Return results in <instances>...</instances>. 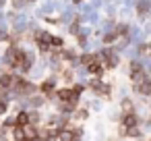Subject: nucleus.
I'll return each mask as SVG.
<instances>
[{
  "label": "nucleus",
  "mask_w": 151,
  "mask_h": 141,
  "mask_svg": "<svg viewBox=\"0 0 151 141\" xmlns=\"http://www.w3.org/2000/svg\"><path fill=\"white\" fill-rule=\"evenodd\" d=\"M9 62L13 64V67H21V69H27V54L23 52V50H19V48H11L9 50Z\"/></svg>",
  "instance_id": "nucleus-1"
},
{
  "label": "nucleus",
  "mask_w": 151,
  "mask_h": 141,
  "mask_svg": "<svg viewBox=\"0 0 151 141\" xmlns=\"http://www.w3.org/2000/svg\"><path fill=\"white\" fill-rule=\"evenodd\" d=\"M79 93H81V87H70V89L58 91V98H60L64 104H68V102H75V100L79 98Z\"/></svg>",
  "instance_id": "nucleus-2"
},
{
  "label": "nucleus",
  "mask_w": 151,
  "mask_h": 141,
  "mask_svg": "<svg viewBox=\"0 0 151 141\" xmlns=\"http://www.w3.org/2000/svg\"><path fill=\"white\" fill-rule=\"evenodd\" d=\"M137 122H139V118H137L132 112L124 114V116H122V129H124V133H126L128 129H134V127H137Z\"/></svg>",
  "instance_id": "nucleus-3"
},
{
  "label": "nucleus",
  "mask_w": 151,
  "mask_h": 141,
  "mask_svg": "<svg viewBox=\"0 0 151 141\" xmlns=\"http://www.w3.org/2000/svg\"><path fill=\"white\" fill-rule=\"evenodd\" d=\"M79 137H81V131H73V129L60 131V141H79Z\"/></svg>",
  "instance_id": "nucleus-4"
},
{
  "label": "nucleus",
  "mask_w": 151,
  "mask_h": 141,
  "mask_svg": "<svg viewBox=\"0 0 151 141\" xmlns=\"http://www.w3.org/2000/svg\"><path fill=\"white\" fill-rule=\"evenodd\" d=\"M35 42H37V46L46 52V50H50V44H52V38L50 35H44V33H37L35 35Z\"/></svg>",
  "instance_id": "nucleus-5"
},
{
  "label": "nucleus",
  "mask_w": 151,
  "mask_h": 141,
  "mask_svg": "<svg viewBox=\"0 0 151 141\" xmlns=\"http://www.w3.org/2000/svg\"><path fill=\"white\" fill-rule=\"evenodd\" d=\"M101 58L106 60V67H108V69H112V67H116V64H118V56H116V54H112L110 50H106V52L101 54Z\"/></svg>",
  "instance_id": "nucleus-6"
},
{
  "label": "nucleus",
  "mask_w": 151,
  "mask_h": 141,
  "mask_svg": "<svg viewBox=\"0 0 151 141\" xmlns=\"http://www.w3.org/2000/svg\"><path fill=\"white\" fill-rule=\"evenodd\" d=\"M134 89H137L139 93H143V95H151V79H145L143 83L134 85Z\"/></svg>",
  "instance_id": "nucleus-7"
},
{
  "label": "nucleus",
  "mask_w": 151,
  "mask_h": 141,
  "mask_svg": "<svg viewBox=\"0 0 151 141\" xmlns=\"http://www.w3.org/2000/svg\"><path fill=\"white\" fill-rule=\"evenodd\" d=\"M91 87H93L95 93H99V95H108V93H110V87H108L106 83H101V81H93Z\"/></svg>",
  "instance_id": "nucleus-8"
},
{
  "label": "nucleus",
  "mask_w": 151,
  "mask_h": 141,
  "mask_svg": "<svg viewBox=\"0 0 151 141\" xmlns=\"http://www.w3.org/2000/svg\"><path fill=\"white\" fill-rule=\"evenodd\" d=\"M15 89H17V91H23V93H27V91H31V85H29L27 81H23V79H17V81H15Z\"/></svg>",
  "instance_id": "nucleus-9"
},
{
  "label": "nucleus",
  "mask_w": 151,
  "mask_h": 141,
  "mask_svg": "<svg viewBox=\"0 0 151 141\" xmlns=\"http://www.w3.org/2000/svg\"><path fill=\"white\" fill-rule=\"evenodd\" d=\"M15 77L13 75H2V77H0V85H2V87H15Z\"/></svg>",
  "instance_id": "nucleus-10"
},
{
  "label": "nucleus",
  "mask_w": 151,
  "mask_h": 141,
  "mask_svg": "<svg viewBox=\"0 0 151 141\" xmlns=\"http://www.w3.org/2000/svg\"><path fill=\"white\" fill-rule=\"evenodd\" d=\"M99 56H95V54H85L83 58H81V64H85V67H89V64H93L95 60H97Z\"/></svg>",
  "instance_id": "nucleus-11"
},
{
  "label": "nucleus",
  "mask_w": 151,
  "mask_h": 141,
  "mask_svg": "<svg viewBox=\"0 0 151 141\" xmlns=\"http://www.w3.org/2000/svg\"><path fill=\"white\" fill-rule=\"evenodd\" d=\"M52 87H54V83H52V81H46V83L42 85V91H52Z\"/></svg>",
  "instance_id": "nucleus-12"
},
{
  "label": "nucleus",
  "mask_w": 151,
  "mask_h": 141,
  "mask_svg": "<svg viewBox=\"0 0 151 141\" xmlns=\"http://www.w3.org/2000/svg\"><path fill=\"white\" fill-rule=\"evenodd\" d=\"M75 2H81V0H75Z\"/></svg>",
  "instance_id": "nucleus-13"
}]
</instances>
